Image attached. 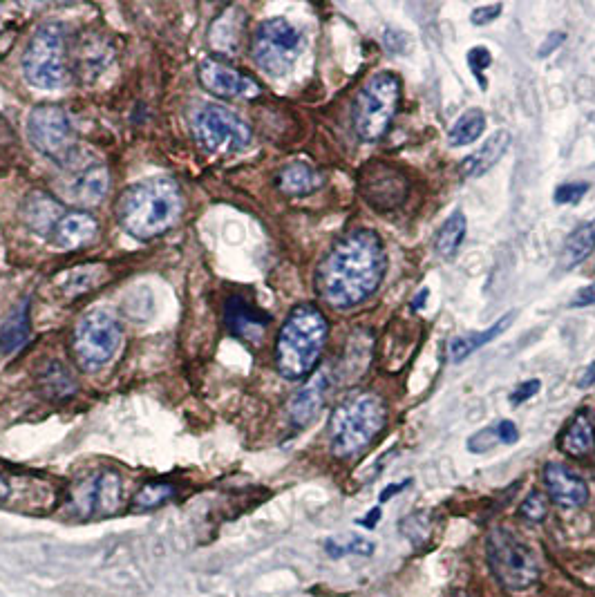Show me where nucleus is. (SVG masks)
Returning <instances> with one entry per match:
<instances>
[{
  "mask_svg": "<svg viewBox=\"0 0 595 597\" xmlns=\"http://www.w3.org/2000/svg\"><path fill=\"white\" fill-rule=\"evenodd\" d=\"M587 191H589V184H584V182H573V184H562L560 188H557L555 191V204H562V206H566V204H578L580 199L587 195Z\"/></svg>",
  "mask_w": 595,
  "mask_h": 597,
  "instance_id": "obj_36",
  "label": "nucleus"
},
{
  "mask_svg": "<svg viewBox=\"0 0 595 597\" xmlns=\"http://www.w3.org/2000/svg\"><path fill=\"white\" fill-rule=\"evenodd\" d=\"M240 34H242L240 18H233V23L229 27V14H224L211 30V43L220 52H233L240 43Z\"/></svg>",
  "mask_w": 595,
  "mask_h": 597,
  "instance_id": "obj_31",
  "label": "nucleus"
},
{
  "mask_svg": "<svg viewBox=\"0 0 595 597\" xmlns=\"http://www.w3.org/2000/svg\"><path fill=\"white\" fill-rule=\"evenodd\" d=\"M593 251H595V220L580 224L578 229L566 238L560 251V267L564 271L578 267V264L591 258Z\"/></svg>",
  "mask_w": 595,
  "mask_h": 597,
  "instance_id": "obj_25",
  "label": "nucleus"
},
{
  "mask_svg": "<svg viewBox=\"0 0 595 597\" xmlns=\"http://www.w3.org/2000/svg\"><path fill=\"white\" fill-rule=\"evenodd\" d=\"M325 551L332 559H340L345 555H361V557H372L376 551V544L372 539H365L354 533H343L325 539Z\"/></svg>",
  "mask_w": 595,
  "mask_h": 597,
  "instance_id": "obj_30",
  "label": "nucleus"
},
{
  "mask_svg": "<svg viewBox=\"0 0 595 597\" xmlns=\"http://www.w3.org/2000/svg\"><path fill=\"white\" fill-rule=\"evenodd\" d=\"M510 132L508 130H497L495 135H490L484 146H481L477 153H472L470 157L464 159L461 164V173L464 177H481L486 175L490 168L497 166V161L502 159L508 148H510Z\"/></svg>",
  "mask_w": 595,
  "mask_h": 597,
  "instance_id": "obj_21",
  "label": "nucleus"
},
{
  "mask_svg": "<svg viewBox=\"0 0 595 597\" xmlns=\"http://www.w3.org/2000/svg\"><path fill=\"white\" fill-rule=\"evenodd\" d=\"M68 177H65L63 193L68 195L70 202L79 206H94L101 202V197H106L110 188V175L108 168L99 164V161H83L81 153L79 157L70 161L68 166Z\"/></svg>",
  "mask_w": 595,
  "mask_h": 597,
  "instance_id": "obj_13",
  "label": "nucleus"
},
{
  "mask_svg": "<svg viewBox=\"0 0 595 597\" xmlns=\"http://www.w3.org/2000/svg\"><path fill=\"white\" fill-rule=\"evenodd\" d=\"M7 497H9V483L0 477V504H3Z\"/></svg>",
  "mask_w": 595,
  "mask_h": 597,
  "instance_id": "obj_47",
  "label": "nucleus"
},
{
  "mask_svg": "<svg viewBox=\"0 0 595 597\" xmlns=\"http://www.w3.org/2000/svg\"><path fill=\"white\" fill-rule=\"evenodd\" d=\"M329 336V322L316 305H296L276 338V369L285 381H305L320 363Z\"/></svg>",
  "mask_w": 595,
  "mask_h": 597,
  "instance_id": "obj_3",
  "label": "nucleus"
},
{
  "mask_svg": "<svg viewBox=\"0 0 595 597\" xmlns=\"http://www.w3.org/2000/svg\"><path fill=\"white\" fill-rule=\"evenodd\" d=\"M428 296H430V291L421 289L419 296H414V300H412V311H421L425 307V300H428Z\"/></svg>",
  "mask_w": 595,
  "mask_h": 597,
  "instance_id": "obj_46",
  "label": "nucleus"
},
{
  "mask_svg": "<svg viewBox=\"0 0 595 597\" xmlns=\"http://www.w3.org/2000/svg\"><path fill=\"white\" fill-rule=\"evenodd\" d=\"M587 305H595V284L584 287L578 296L573 298V307H587Z\"/></svg>",
  "mask_w": 595,
  "mask_h": 597,
  "instance_id": "obj_43",
  "label": "nucleus"
},
{
  "mask_svg": "<svg viewBox=\"0 0 595 597\" xmlns=\"http://www.w3.org/2000/svg\"><path fill=\"white\" fill-rule=\"evenodd\" d=\"M387 271L383 240L370 229L345 233L316 271V291L334 309H354L379 291Z\"/></svg>",
  "mask_w": 595,
  "mask_h": 597,
  "instance_id": "obj_1",
  "label": "nucleus"
},
{
  "mask_svg": "<svg viewBox=\"0 0 595 597\" xmlns=\"http://www.w3.org/2000/svg\"><path fill=\"white\" fill-rule=\"evenodd\" d=\"M23 74L34 88L59 90L68 81L65 30L59 23L41 25L23 54Z\"/></svg>",
  "mask_w": 595,
  "mask_h": 597,
  "instance_id": "obj_6",
  "label": "nucleus"
},
{
  "mask_svg": "<svg viewBox=\"0 0 595 597\" xmlns=\"http://www.w3.org/2000/svg\"><path fill=\"white\" fill-rule=\"evenodd\" d=\"M401 106V79L394 72H376L358 90L352 106V126L365 144L381 141Z\"/></svg>",
  "mask_w": 595,
  "mask_h": 597,
  "instance_id": "obj_5",
  "label": "nucleus"
},
{
  "mask_svg": "<svg viewBox=\"0 0 595 597\" xmlns=\"http://www.w3.org/2000/svg\"><path fill=\"white\" fill-rule=\"evenodd\" d=\"M495 430H497V437H499V443H506V445H513V443H517L519 441V430H517V425L513 423V421H499L497 425H495Z\"/></svg>",
  "mask_w": 595,
  "mask_h": 597,
  "instance_id": "obj_40",
  "label": "nucleus"
},
{
  "mask_svg": "<svg viewBox=\"0 0 595 597\" xmlns=\"http://www.w3.org/2000/svg\"><path fill=\"white\" fill-rule=\"evenodd\" d=\"M121 506V477L112 470L90 472L70 488L68 513L79 521L115 515Z\"/></svg>",
  "mask_w": 595,
  "mask_h": 597,
  "instance_id": "obj_11",
  "label": "nucleus"
},
{
  "mask_svg": "<svg viewBox=\"0 0 595 597\" xmlns=\"http://www.w3.org/2000/svg\"><path fill=\"white\" fill-rule=\"evenodd\" d=\"M302 52V34L287 18L276 16L258 25L251 39L255 65L269 77H285Z\"/></svg>",
  "mask_w": 595,
  "mask_h": 597,
  "instance_id": "obj_9",
  "label": "nucleus"
},
{
  "mask_svg": "<svg viewBox=\"0 0 595 597\" xmlns=\"http://www.w3.org/2000/svg\"><path fill=\"white\" fill-rule=\"evenodd\" d=\"M466 231L468 222L464 211H455L448 215L446 222L439 226L437 235H434V251H437L443 260H452L466 240Z\"/></svg>",
  "mask_w": 595,
  "mask_h": 597,
  "instance_id": "obj_27",
  "label": "nucleus"
},
{
  "mask_svg": "<svg viewBox=\"0 0 595 597\" xmlns=\"http://www.w3.org/2000/svg\"><path fill=\"white\" fill-rule=\"evenodd\" d=\"M361 188L365 199L376 211H390V208L399 206L405 193H408L403 177L385 164H374L367 168L361 175Z\"/></svg>",
  "mask_w": 595,
  "mask_h": 597,
  "instance_id": "obj_15",
  "label": "nucleus"
},
{
  "mask_svg": "<svg viewBox=\"0 0 595 597\" xmlns=\"http://www.w3.org/2000/svg\"><path fill=\"white\" fill-rule=\"evenodd\" d=\"M329 392V374L318 372L302 385V390L289 401V421L294 428L302 430L316 421V416L325 407Z\"/></svg>",
  "mask_w": 595,
  "mask_h": 597,
  "instance_id": "obj_18",
  "label": "nucleus"
},
{
  "mask_svg": "<svg viewBox=\"0 0 595 597\" xmlns=\"http://www.w3.org/2000/svg\"><path fill=\"white\" fill-rule=\"evenodd\" d=\"M515 318V311H510V314L499 318L495 325H490L488 329L484 331H472V334H464V336H457L452 338L448 343V360L450 363H464V360L470 356L479 352L481 347H486L488 343H493V340L502 334L504 329H508L510 320Z\"/></svg>",
  "mask_w": 595,
  "mask_h": 597,
  "instance_id": "obj_22",
  "label": "nucleus"
},
{
  "mask_svg": "<svg viewBox=\"0 0 595 597\" xmlns=\"http://www.w3.org/2000/svg\"><path fill=\"white\" fill-rule=\"evenodd\" d=\"M63 213H65L63 206L56 202L54 197L45 193H34L27 197L23 208V217L27 226H30L34 233L43 235V238H50V231L54 229V224L59 222V217Z\"/></svg>",
  "mask_w": 595,
  "mask_h": 597,
  "instance_id": "obj_24",
  "label": "nucleus"
},
{
  "mask_svg": "<svg viewBox=\"0 0 595 597\" xmlns=\"http://www.w3.org/2000/svg\"><path fill=\"white\" fill-rule=\"evenodd\" d=\"M502 14V5H484V7H477L475 12L470 14V21H472V25H488V23H493L495 18Z\"/></svg>",
  "mask_w": 595,
  "mask_h": 597,
  "instance_id": "obj_38",
  "label": "nucleus"
},
{
  "mask_svg": "<svg viewBox=\"0 0 595 597\" xmlns=\"http://www.w3.org/2000/svg\"><path fill=\"white\" fill-rule=\"evenodd\" d=\"M560 450L566 457L584 459L595 450V425L587 412H578L573 419L566 423L564 432L557 439Z\"/></svg>",
  "mask_w": 595,
  "mask_h": 597,
  "instance_id": "obj_20",
  "label": "nucleus"
},
{
  "mask_svg": "<svg viewBox=\"0 0 595 597\" xmlns=\"http://www.w3.org/2000/svg\"><path fill=\"white\" fill-rule=\"evenodd\" d=\"M544 486L549 497L562 508H582L589 501V486L584 479L560 463H549L544 468Z\"/></svg>",
  "mask_w": 595,
  "mask_h": 597,
  "instance_id": "obj_19",
  "label": "nucleus"
},
{
  "mask_svg": "<svg viewBox=\"0 0 595 597\" xmlns=\"http://www.w3.org/2000/svg\"><path fill=\"white\" fill-rule=\"evenodd\" d=\"M412 483V479H403L401 483H390V486H387L381 495H379V506H383V504H387V501H390L394 495H401V492L408 488Z\"/></svg>",
  "mask_w": 595,
  "mask_h": 597,
  "instance_id": "obj_42",
  "label": "nucleus"
},
{
  "mask_svg": "<svg viewBox=\"0 0 595 597\" xmlns=\"http://www.w3.org/2000/svg\"><path fill=\"white\" fill-rule=\"evenodd\" d=\"M39 390L45 398H52V401H61V398H68L77 390V381L68 367H65L61 360H50L39 372Z\"/></svg>",
  "mask_w": 595,
  "mask_h": 597,
  "instance_id": "obj_26",
  "label": "nucleus"
},
{
  "mask_svg": "<svg viewBox=\"0 0 595 597\" xmlns=\"http://www.w3.org/2000/svg\"><path fill=\"white\" fill-rule=\"evenodd\" d=\"M519 513H522L524 519L531 521V524H540V521H544V517L549 515V501H546V497L542 495V492H531L524 499L522 508H519Z\"/></svg>",
  "mask_w": 595,
  "mask_h": 597,
  "instance_id": "obj_34",
  "label": "nucleus"
},
{
  "mask_svg": "<svg viewBox=\"0 0 595 597\" xmlns=\"http://www.w3.org/2000/svg\"><path fill=\"white\" fill-rule=\"evenodd\" d=\"M564 39H566L564 32H551L549 36H546V41L542 43L540 50H537V56H540V59H546V56H551L557 50V47H560L564 43Z\"/></svg>",
  "mask_w": 595,
  "mask_h": 597,
  "instance_id": "obj_41",
  "label": "nucleus"
},
{
  "mask_svg": "<svg viewBox=\"0 0 595 597\" xmlns=\"http://www.w3.org/2000/svg\"><path fill=\"white\" fill-rule=\"evenodd\" d=\"M173 497H175V486H170V483H146V486L135 495L132 506H135V510H155L159 506H164L166 501H170Z\"/></svg>",
  "mask_w": 595,
  "mask_h": 597,
  "instance_id": "obj_32",
  "label": "nucleus"
},
{
  "mask_svg": "<svg viewBox=\"0 0 595 597\" xmlns=\"http://www.w3.org/2000/svg\"><path fill=\"white\" fill-rule=\"evenodd\" d=\"M401 533L417 546L423 544L430 535V521L425 513H414L401 521Z\"/></svg>",
  "mask_w": 595,
  "mask_h": 597,
  "instance_id": "obj_33",
  "label": "nucleus"
},
{
  "mask_svg": "<svg viewBox=\"0 0 595 597\" xmlns=\"http://www.w3.org/2000/svg\"><path fill=\"white\" fill-rule=\"evenodd\" d=\"M488 564L493 568L499 584L510 591H524L540 580V562L537 555L522 539H517L506 528H495L486 542Z\"/></svg>",
  "mask_w": 595,
  "mask_h": 597,
  "instance_id": "obj_8",
  "label": "nucleus"
},
{
  "mask_svg": "<svg viewBox=\"0 0 595 597\" xmlns=\"http://www.w3.org/2000/svg\"><path fill=\"white\" fill-rule=\"evenodd\" d=\"M540 387H542V383L537 381V378H533V381H526L524 385H519L513 394H510V403L522 405L524 401H528V398H533L537 392H540Z\"/></svg>",
  "mask_w": 595,
  "mask_h": 597,
  "instance_id": "obj_39",
  "label": "nucleus"
},
{
  "mask_svg": "<svg viewBox=\"0 0 595 597\" xmlns=\"http://www.w3.org/2000/svg\"><path fill=\"white\" fill-rule=\"evenodd\" d=\"M117 222L137 240H153L173 229L182 215V191L168 177H150L119 195Z\"/></svg>",
  "mask_w": 595,
  "mask_h": 597,
  "instance_id": "obj_2",
  "label": "nucleus"
},
{
  "mask_svg": "<svg viewBox=\"0 0 595 597\" xmlns=\"http://www.w3.org/2000/svg\"><path fill=\"white\" fill-rule=\"evenodd\" d=\"M497 443H499L497 430L495 428H484V430L472 434V437L468 439V450L475 452V454H484L488 450H493Z\"/></svg>",
  "mask_w": 595,
  "mask_h": 597,
  "instance_id": "obj_35",
  "label": "nucleus"
},
{
  "mask_svg": "<svg viewBox=\"0 0 595 597\" xmlns=\"http://www.w3.org/2000/svg\"><path fill=\"white\" fill-rule=\"evenodd\" d=\"M224 322L229 334L244 340V343H260L264 331H267L271 316L253 305L244 296H229L224 305Z\"/></svg>",
  "mask_w": 595,
  "mask_h": 597,
  "instance_id": "obj_16",
  "label": "nucleus"
},
{
  "mask_svg": "<svg viewBox=\"0 0 595 597\" xmlns=\"http://www.w3.org/2000/svg\"><path fill=\"white\" fill-rule=\"evenodd\" d=\"M278 188L289 197H302L318 191L323 186L325 177L318 173L314 166L305 164V161H291L278 173Z\"/></svg>",
  "mask_w": 595,
  "mask_h": 597,
  "instance_id": "obj_23",
  "label": "nucleus"
},
{
  "mask_svg": "<svg viewBox=\"0 0 595 597\" xmlns=\"http://www.w3.org/2000/svg\"><path fill=\"white\" fill-rule=\"evenodd\" d=\"M490 63H493V56H490V50H486V47H472V50L468 52L470 70L475 72L479 79H481V72L490 68Z\"/></svg>",
  "mask_w": 595,
  "mask_h": 597,
  "instance_id": "obj_37",
  "label": "nucleus"
},
{
  "mask_svg": "<svg viewBox=\"0 0 595 597\" xmlns=\"http://www.w3.org/2000/svg\"><path fill=\"white\" fill-rule=\"evenodd\" d=\"M30 340V302L18 305L0 327V349L5 354L21 349Z\"/></svg>",
  "mask_w": 595,
  "mask_h": 597,
  "instance_id": "obj_28",
  "label": "nucleus"
},
{
  "mask_svg": "<svg viewBox=\"0 0 595 597\" xmlns=\"http://www.w3.org/2000/svg\"><path fill=\"white\" fill-rule=\"evenodd\" d=\"M195 139L209 153H242L251 146L247 121L222 106H204L195 115Z\"/></svg>",
  "mask_w": 595,
  "mask_h": 597,
  "instance_id": "obj_12",
  "label": "nucleus"
},
{
  "mask_svg": "<svg viewBox=\"0 0 595 597\" xmlns=\"http://www.w3.org/2000/svg\"><path fill=\"white\" fill-rule=\"evenodd\" d=\"M27 137L41 155L59 166H68L79 157L77 130L68 112L59 106L34 108L27 119Z\"/></svg>",
  "mask_w": 595,
  "mask_h": 597,
  "instance_id": "obj_10",
  "label": "nucleus"
},
{
  "mask_svg": "<svg viewBox=\"0 0 595 597\" xmlns=\"http://www.w3.org/2000/svg\"><path fill=\"white\" fill-rule=\"evenodd\" d=\"M593 385H595V363H591L587 369H584V374L578 378L580 390H589Z\"/></svg>",
  "mask_w": 595,
  "mask_h": 597,
  "instance_id": "obj_45",
  "label": "nucleus"
},
{
  "mask_svg": "<svg viewBox=\"0 0 595 597\" xmlns=\"http://www.w3.org/2000/svg\"><path fill=\"white\" fill-rule=\"evenodd\" d=\"M124 329L119 320L103 309L85 314L72 334V356L83 372H99L119 352Z\"/></svg>",
  "mask_w": 595,
  "mask_h": 597,
  "instance_id": "obj_7",
  "label": "nucleus"
},
{
  "mask_svg": "<svg viewBox=\"0 0 595 597\" xmlns=\"http://www.w3.org/2000/svg\"><path fill=\"white\" fill-rule=\"evenodd\" d=\"M97 233L99 224L88 211H65L47 240L61 251H77L97 240Z\"/></svg>",
  "mask_w": 595,
  "mask_h": 597,
  "instance_id": "obj_17",
  "label": "nucleus"
},
{
  "mask_svg": "<svg viewBox=\"0 0 595 597\" xmlns=\"http://www.w3.org/2000/svg\"><path fill=\"white\" fill-rule=\"evenodd\" d=\"M383 517V510H381V506H376V508H372L370 513H367L363 519H358V524L361 526H365V528H374L376 524H379V519Z\"/></svg>",
  "mask_w": 595,
  "mask_h": 597,
  "instance_id": "obj_44",
  "label": "nucleus"
},
{
  "mask_svg": "<svg viewBox=\"0 0 595 597\" xmlns=\"http://www.w3.org/2000/svg\"><path fill=\"white\" fill-rule=\"evenodd\" d=\"M197 77H200V83L206 92H211L213 97L220 99H253L260 94L258 81L231 68L229 63L220 59H206L200 65Z\"/></svg>",
  "mask_w": 595,
  "mask_h": 597,
  "instance_id": "obj_14",
  "label": "nucleus"
},
{
  "mask_svg": "<svg viewBox=\"0 0 595 597\" xmlns=\"http://www.w3.org/2000/svg\"><path fill=\"white\" fill-rule=\"evenodd\" d=\"M387 425V405L372 392L345 396L329 416V448L338 459H352L370 448Z\"/></svg>",
  "mask_w": 595,
  "mask_h": 597,
  "instance_id": "obj_4",
  "label": "nucleus"
},
{
  "mask_svg": "<svg viewBox=\"0 0 595 597\" xmlns=\"http://www.w3.org/2000/svg\"><path fill=\"white\" fill-rule=\"evenodd\" d=\"M484 130H486L484 110L470 108L455 123H452V128L448 132V144L455 148L470 146V144H475L481 135H484Z\"/></svg>",
  "mask_w": 595,
  "mask_h": 597,
  "instance_id": "obj_29",
  "label": "nucleus"
}]
</instances>
